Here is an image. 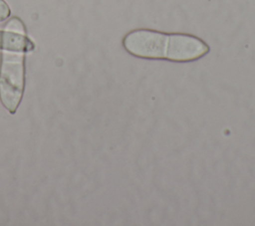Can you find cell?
Wrapping results in <instances>:
<instances>
[{
	"instance_id": "4",
	"label": "cell",
	"mask_w": 255,
	"mask_h": 226,
	"mask_svg": "<svg viewBox=\"0 0 255 226\" xmlns=\"http://www.w3.org/2000/svg\"><path fill=\"white\" fill-rule=\"evenodd\" d=\"M4 30L8 31V32L20 34V35H27L25 25L22 22V20L20 18H18V17L10 18L6 22V24L4 26Z\"/></svg>"
},
{
	"instance_id": "1",
	"label": "cell",
	"mask_w": 255,
	"mask_h": 226,
	"mask_svg": "<svg viewBox=\"0 0 255 226\" xmlns=\"http://www.w3.org/2000/svg\"><path fill=\"white\" fill-rule=\"evenodd\" d=\"M123 46L128 53L137 58L180 63L196 61L209 52L208 45L196 36L150 29L128 32L123 39Z\"/></svg>"
},
{
	"instance_id": "3",
	"label": "cell",
	"mask_w": 255,
	"mask_h": 226,
	"mask_svg": "<svg viewBox=\"0 0 255 226\" xmlns=\"http://www.w3.org/2000/svg\"><path fill=\"white\" fill-rule=\"evenodd\" d=\"M35 49V42L27 35H20L0 30V51L7 50L27 54L32 53Z\"/></svg>"
},
{
	"instance_id": "2",
	"label": "cell",
	"mask_w": 255,
	"mask_h": 226,
	"mask_svg": "<svg viewBox=\"0 0 255 226\" xmlns=\"http://www.w3.org/2000/svg\"><path fill=\"white\" fill-rule=\"evenodd\" d=\"M25 60V53L1 51L0 102L12 114L18 110L24 94Z\"/></svg>"
},
{
	"instance_id": "5",
	"label": "cell",
	"mask_w": 255,
	"mask_h": 226,
	"mask_svg": "<svg viewBox=\"0 0 255 226\" xmlns=\"http://www.w3.org/2000/svg\"><path fill=\"white\" fill-rule=\"evenodd\" d=\"M11 15L9 4L5 0H0V22L7 20Z\"/></svg>"
}]
</instances>
